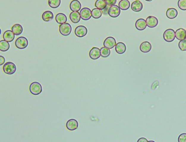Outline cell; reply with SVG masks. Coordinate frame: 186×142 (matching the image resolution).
<instances>
[{"mask_svg":"<svg viewBox=\"0 0 186 142\" xmlns=\"http://www.w3.org/2000/svg\"><path fill=\"white\" fill-rule=\"evenodd\" d=\"M10 48V43L6 41H0V50L1 51L5 52L8 51Z\"/></svg>","mask_w":186,"mask_h":142,"instance_id":"26","label":"cell"},{"mask_svg":"<svg viewBox=\"0 0 186 142\" xmlns=\"http://www.w3.org/2000/svg\"><path fill=\"white\" fill-rule=\"evenodd\" d=\"M116 45V39L113 37H109L105 39L104 41L103 45L104 47L108 49H112Z\"/></svg>","mask_w":186,"mask_h":142,"instance_id":"9","label":"cell"},{"mask_svg":"<svg viewBox=\"0 0 186 142\" xmlns=\"http://www.w3.org/2000/svg\"><path fill=\"white\" fill-rule=\"evenodd\" d=\"M163 38L168 42L173 41L176 38V32L172 29H168L164 33Z\"/></svg>","mask_w":186,"mask_h":142,"instance_id":"3","label":"cell"},{"mask_svg":"<svg viewBox=\"0 0 186 142\" xmlns=\"http://www.w3.org/2000/svg\"><path fill=\"white\" fill-rule=\"evenodd\" d=\"M116 51L117 53L119 54L125 53L126 51V46L125 43L122 42L118 43L116 46Z\"/></svg>","mask_w":186,"mask_h":142,"instance_id":"21","label":"cell"},{"mask_svg":"<svg viewBox=\"0 0 186 142\" xmlns=\"http://www.w3.org/2000/svg\"><path fill=\"white\" fill-rule=\"evenodd\" d=\"M178 141L179 142H186V133H182L179 136Z\"/></svg>","mask_w":186,"mask_h":142,"instance_id":"33","label":"cell"},{"mask_svg":"<svg viewBox=\"0 0 186 142\" xmlns=\"http://www.w3.org/2000/svg\"><path fill=\"white\" fill-rule=\"evenodd\" d=\"M152 48L151 43L149 42L145 41L141 43L140 46V49L141 52L144 53H148L151 51Z\"/></svg>","mask_w":186,"mask_h":142,"instance_id":"17","label":"cell"},{"mask_svg":"<svg viewBox=\"0 0 186 142\" xmlns=\"http://www.w3.org/2000/svg\"><path fill=\"white\" fill-rule=\"evenodd\" d=\"M12 32L14 33L15 35H20L23 32V28L21 25L15 24L13 25L12 28Z\"/></svg>","mask_w":186,"mask_h":142,"instance_id":"24","label":"cell"},{"mask_svg":"<svg viewBox=\"0 0 186 142\" xmlns=\"http://www.w3.org/2000/svg\"></svg>","mask_w":186,"mask_h":142,"instance_id":"38","label":"cell"},{"mask_svg":"<svg viewBox=\"0 0 186 142\" xmlns=\"http://www.w3.org/2000/svg\"><path fill=\"white\" fill-rule=\"evenodd\" d=\"M72 31V28L70 24L67 23L61 24L59 26V32L63 36H68Z\"/></svg>","mask_w":186,"mask_h":142,"instance_id":"4","label":"cell"},{"mask_svg":"<svg viewBox=\"0 0 186 142\" xmlns=\"http://www.w3.org/2000/svg\"><path fill=\"white\" fill-rule=\"evenodd\" d=\"M89 55L92 59H98L101 56V51L98 48L93 47L89 51Z\"/></svg>","mask_w":186,"mask_h":142,"instance_id":"12","label":"cell"},{"mask_svg":"<svg viewBox=\"0 0 186 142\" xmlns=\"http://www.w3.org/2000/svg\"><path fill=\"white\" fill-rule=\"evenodd\" d=\"M146 1H152V0H145Z\"/></svg>","mask_w":186,"mask_h":142,"instance_id":"37","label":"cell"},{"mask_svg":"<svg viewBox=\"0 0 186 142\" xmlns=\"http://www.w3.org/2000/svg\"><path fill=\"white\" fill-rule=\"evenodd\" d=\"M66 126L67 128L69 130L73 131L78 128L79 124L76 120L75 119H70L67 121Z\"/></svg>","mask_w":186,"mask_h":142,"instance_id":"10","label":"cell"},{"mask_svg":"<svg viewBox=\"0 0 186 142\" xmlns=\"http://www.w3.org/2000/svg\"><path fill=\"white\" fill-rule=\"evenodd\" d=\"M177 10L174 8H169L167 10L166 12L167 17L170 19H174L177 17Z\"/></svg>","mask_w":186,"mask_h":142,"instance_id":"20","label":"cell"},{"mask_svg":"<svg viewBox=\"0 0 186 142\" xmlns=\"http://www.w3.org/2000/svg\"><path fill=\"white\" fill-rule=\"evenodd\" d=\"M131 8L134 12H140L143 9V4L141 1L136 0L132 3Z\"/></svg>","mask_w":186,"mask_h":142,"instance_id":"14","label":"cell"},{"mask_svg":"<svg viewBox=\"0 0 186 142\" xmlns=\"http://www.w3.org/2000/svg\"><path fill=\"white\" fill-rule=\"evenodd\" d=\"M107 3L104 0H96L95 6L96 8L100 10H103L107 7Z\"/></svg>","mask_w":186,"mask_h":142,"instance_id":"27","label":"cell"},{"mask_svg":"<svg viewBox=\"0 0 186 142\" xmlns=\"http://www.w3.org/2000/svg\"><path fill=\"white\" fill-rule=\"evenodd\" d=\"M3 70L5 73L6 74H14L16 70V66L14 63L9 62L6 63L3 67Z\"/></svg>","mask_w":186,"mask_h":142,"instance_id":"2","label":"cell"},{"mask_svg":"<svg viewBox=\"0 0 186 142\" xmlns=\"http://www.w3.org/2000/svg\"><path fill=\"white\" fill-rule=\"evenodd\" d=\"M56 20L57 23L62 24L67 21V18L65 14L62 13H59L56 16Z\"/></svg>","mask_w":186,"mask_h":142,"instance_id":"22","label":"cell"},{"mask_svg":"<svg viewBox=\"0 0 186 142\" xmlns=\"http://www.w3.org/2000/svg\"><path fill=\"white\" fill-rule=\"evenodd\" d=\"M147 25L146 21L144 19H139L135 22V28L139 31H142L145 29Z\"/></svg>","mask_w":186,"mask_h":142,"instance_id":"15","label":"cell"},{"mask_svg":"<svg viewBox=\"0 0 186 142\" xmlns=\"http://www.w3.org/2000/svg\"><path fill=\"white\" fill-rule=\"evenodd\" d=\"M100 51H101V55L102 57L105 58V57H108L110 55V51L108 48L104 47L101 48Z\"/></svg>","mask_w":186,"mask_h":142,"instance_id":"30","label":"cell"},{"mask_svg":"<svg viewBox=\"0 0 186 142\" xmlns=\"http://www.w3.org/2000/svg\"><path fill=\"white\" fill-rule=\"evenodd\" d=\"M146 21L147 26L150 28H155L158 24V19L154 16H149L146 18Z\"/></svg>","mask_w":186,"mask_h":142,"instance_id":"11","label":"cell"},{"mask_svg":"<svg viewBox=\"0 0 186 142\" xmlns=\"http://www.w3.org/2000/svg\"><path fill=\"white\" fill-rule=\"evenodd\" d=\"M81 8V4L78 0H73L70 4V9L72 11H79Z\"/></svg>","mask_w":186,"mask_h":142,"instance_id":"18","label":"cell"},{"mask_svg":"<svg viewBox=\"0 0 186 142\" xmlns=\"http://www.w3.org/2000/svg\"><path fill=\"white\" fill-rule=\"evenodd\" d=\"M176 37L179 41H182L186 38V31L183 28H179L176 32Z\"/></svg>","mask_w":186,"mask_h":142,"instance_id":"19","label":"cell"},{"mask_svg":"<svg viewBox=\"0 0 186 142\" xmlns=\"http://www.w3.org/2000/svg\"><path fill=\"white\" fill-rule=\"evenodd\" d=\"M28 39L24 37H20L16 39L15 42V45L17 48L19 49H24L28 46Z\"/></svg>","mask_w":186,"mask_h":142,"instance_id":"5","label":"cell"},{"mask_svg":"<svg viewBox=\"0 0 186 142\" xmlns=\"http://www.w3.org/2000/svg\"><path fill=\"white\" fill-rule=\"evenodd\" d=\"M3 38L5 41L8 42H11L15 39V34H14L12 31L7 30L3 33Z\"/></svg>","mask_w":186,"mask_h":142,"instance_id":"13","label":"cell"},{"mask_svg":"<svg viewBox=\"0 0 186 142\" xmlns=\"http://www.w3.org/2000/svg\"><path fill=\"white\" fill-rule=\"evenodd\" d=\"M179 47L182 51H186V40H182L179 43Z\"/></svg>","mask_w":186,"mask_h":142,"instance_id":"32","label":"cell"},{"mask_svg":"<svg viewBox=\"0 0 186 142\" xmlns=\"http://www.w3.org/2000/svg\"><path fill=\"white\" fill-rule=\"evenodd\" d=\"M130 4L128 0H121L119 3V7L122 10H126L130 8Z\"/></svg>","mask_w":186,"mask_h":142,"instance_id":"25","label":"cell"},{"mask_svg":"<svg viewBox=\"0 0 186 142\" xmlns=\"http://www.w3.org/2000/svg\"><path fill=\"white\" fill-rule=\"evenodd\" d=\"M149 141H148L146 138H141L140 139H138V141H137V142H148Z\"/></svg>","mask_w":186,"mask_h":142,"instance_id":"36","label":"cell"},{"mask_svg":"<svg viewBox=\"0 0 186 142\" xmlns=\"http://www.w3.org/2000/svg\"><path fill=\"white\" fill-rule=\"evenodd\" d=\"M81 17L83 20H88L92 17V11L88 8H84L81 10Z\"/></svg>","mask_w":186,"mask_h":142,"instance_id":"6","label":"cell"},{"mask_svg":"<svg viewBox=\"0 0 186 142\" xmlns=\"http://www.w3.org/2000/svg\"><path fill=\"white\" fill-rule=\"evenodd\" d=\"M107 5L109 6H113L116 3L117 0H104Z\"/></svg>","mask_w":186,"mask_h":142,"instance_id":"34","label":"cell"},{"mask_svg":"<svg viewBox=\"0 0 186 142\" xmlns=\"http://www.w3.org/2000/svg\"><path fill=\"white\" fill-rule=\"evenodd\" d=\"M102 16V11L97 8L93 9L92 10V16L95 19L101 18Z\"/></svg>","mask_w":186,"mask_h":142,"instance_id":"29","label":"cell"},{"mask_svg":"<svg viewBox=\"0 0 186 142\" xmlns=\"http://www.w3.org/2000/svg\"><path fill=\"white\" fill-rule=\"evenodd\" d=\"M61 0H48V3L49 6L53 9H56L60 6Z\"/></svg>","mask_w":186,"mask_h":142,"instance_id":"28","label":"cell"},{"mask_svg":"<svg viewBox=\"0 0 186 142\" xmlns=\"http://www.w3.org/2000/svg\"><path fill=\"white\" fill-rule=\"evenodd\" d=\"M87 33H88L87 28L83 25H79L75 29V34L78 37H83L87 35Z\"/></svg>","mask_w":186,"mask_h":142,"instance_id":"8","label":"cell"},{"mask_svg":"<svg viewBox=\"0 0 186 142\" xmlns=\"http://www.w3.org/2000/svg\"><path fill=\"white\" fill-rule=\"evenodd\" d=\"M70 18L71 21L74 23H77L79 22L80 21L81 17L80 14L78 11H73L70 14Z\"/></svg>","mask_w":186,"mask_h":142,"instance_id":"16","label":"cell"},{"mask_svg":"<svg viewBox=\"0 0 186 142\" xmlns=\"http://www.w3.org/2000/svg\"><path fill=\"white\" fill-rule=\"evenodd\" d=\"M178 6L182 10H186V0H179Z\"/></svg>","mask_w":186,"mask_h":142,"instance_id":"31","label":"cell"},{"mask_svg":"<svg viewBox=\"0 0 186 142\" xmlns=\"http://www.w3.org/2000/svg\"><path fill=\"white\" fill-rule=\"evenodd\" d=\"M29 91L31 94L34 96H37L40 94L42 91V85L40 83L38 82H33L29 86Z\"/></svg>","mask_w":186,"mask_h":142,"instance_id":"1","label":"cell"},{"mask_svg":"<svg viewBox=\"0 0 186 142\" xmlns=\"http://www.w3.org/2000/svg\"><path fill=\"white\" fill-rule=\"evenodd\" d=\"M5 62V59L2 56H0V65L1 66L2 65L4 64Z\"/></svg>","mask_w":186,"mask_h":142,"instance_id":"35","label":"cell"},{"mask_svg":"<svg viewBox=\"0 0 186 142\" xmlns=\"http://www.w3.org/2000/svg\"><path fill=\"white\" fill-rule=\"evenodd\" d=\"M53 14L50 11H46L43 13L42 15V19L46 22H48L53 19Z\"/></svg>","mask_w":186,"mask_h":142,"instance_id":"23","label":"cell"},{"mask_svg":"<svg viewBox=\"0 0 186 142\" xmlns=\"http://www.w3.org/2000/svg\"><path fill=\"white\" fill-rule=\"evenodd\" d=\"M121 13V10L119 7L117 5L111 6L109 8L108 10V14L110 17L113 18H116L119 16Z\"/></svg>","mask_w":186,"mask_h":142,"instance_id":"7","label":"cell"}]
</instances>
